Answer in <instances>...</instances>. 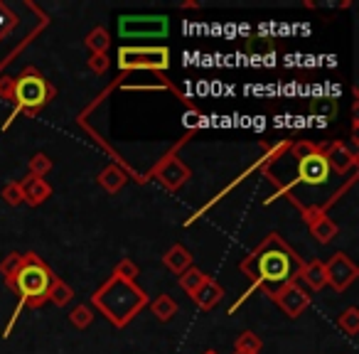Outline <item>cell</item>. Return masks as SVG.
Segmentation results:
<instances>
[{
	"instance_id": "6da1fadb",
	"label": "cell",
	"mask_w": 359,
	"mask_h": 354,
	"mask_svg": "<svg viewBox=\"0 0 359 354\" xmlns=\"http://www.w3.org/2000/svg\"><path fill=\"white\" fill-rule=\"evenodd\" d=\"M327 163H325V158H320V155H310V158L303 160V165H300V177H303L305 182H310V185H320V182L327 180Z\"/></svg>"
},
{
	"instance_id": "7a4b0ae2",
	"label": "cell",
	"mask_w": 359,
	"mask_h": 354,
	"mask_svg": "<svg viewBox=\"0 0 359 354\" xmlns=\"http://www.w3.org/2000/svg\"><path fill=\"white\" fill-rule=\"evenodd\" d=\"M18 99L22 101L25 106H35L45 99V89H42V81L40 79H22L15 89Z\"/></svg>"
},
{
	"instance_id": "3957f363",
	"label": "cell",
	"mask_w": 359,
	"mask_h": 354,
	"mask_svg": "<svg viewBox=\"0 0 359 354\" xmlns=\"http://www.w3.org/2000/svg\"><path fill=\"white\" fill-rule=\"evenodd\" d=\"M288 271H290V266H288V261H285V256H278V254L266 256V261H264V273H266V278L283 280L285 275H288Z\"/></svg>"
},
{
	"instance_id": "277c9868",
	"label": "cell",
	"mask_w": 359,
	"mask_h": 354,
	"mask_svg": "<svg viewBox=\"0 0 359 354\" xmlns=\"http://www.w3.org/2000/svg\"><path fill=\"white\" fill-rule=\"evenodd\" d=\"M27 283H30V285H25V290H32V293H40V290L45 288L47 278L40 273V271H27Z\"/></svg>"
}]
</instances>
